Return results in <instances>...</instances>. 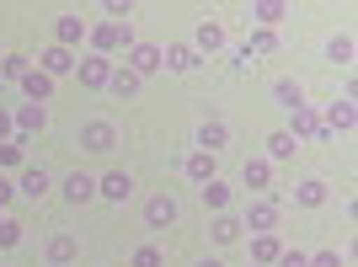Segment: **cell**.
Instances as JSON below:
<instances>
[{
	"label": "cell",
	"mask_w": 358,
	"mask_h": 267,
	"mask_svg": "<svg viewBox=\"0 0 358 267\" xmlns=\"http://www.w3.org/2000/svg\"><path fill=\"white\" fill-rule=\"evenodd\" d=\"M70 48H48V54H43V75H48V80H54V75H64V70H70Z\"/></svg>",
	"instance_id": "7c38bea8"
},
{
	"label": "cell",
	"mask_w": 358,
	"mask_h": 267,
	"mask_svg": "<svg viewBox=\"0 0 358 267\" xmlns=\"http://www.w3.org/2000/svg\"><path fill=\"white\" fill-rule=\"evenodd\" d=\"M64 198H70V203H91V198H96V182H91L86 171H75V177H64Z\"/></svg>",
	"instance_id": "277c9868"
},
{
	"label": "cell",
	"mask_w": 358,
	"mask_h": 267,
	"mask_svg": "<svg viewBox=\"0 0 358 267\" xmlns=\"http://www.w3.org/2000/svg\"><path fill=\"white\" fill-rule=\"evenodd\" d=\"M80 80H86V86H107V80H113L107 59H80Z\"/></svg>",
	"instance_id": "30bf717a"
},
{
	"label": "cell",
	"mask_w": 358,
	"mask_h": 267,
	"mask_svg": "<svg viewBox=\"0 0 358 267\" xmlns=\"http://www.w3.org/2000/svg\"><path fill=\"white\" fill-rule=\"evenodd\" d=\"M166 59H171V70H193V64H198V54H193V48H171Z\"/></svg>",
	"instance_id": "603a6c76"
},
{
	"label": "cell",
	"mask_w": 358,
	"mask_h": 267,
	"mask_svg": "<svg viewBox=\"0 0 358 267\" xmlns=\"http://www.w3.org/2000/svg\"><path fill=\"white\" fill-rule=\"evenodd\" d=\"M310 267H348V262H343V257H337V252H321V257H315Z\"/></svg>",
	"instance_id": "d590c367"
},
{
	"label": "cell",
	"mask_w": 358,
	"mask_h": 267,
	"mask_svg": "<svg viewBox=\"0 0 358 267\" xmlns=\"http://www.w3.org/2000/svg\"><path fill=\"white\" fill-rule=\"evenodd\" d=\"M22 240V224H11V219H0V246H16Z\"/></svg>",
	"instance_id": "f1b7e54d"
},
{
	"label": "cell",
	"mask_w": 358,
	"mask_h": 267,
	"mask_svg": "<svg viewBox=\"0 0 358 267\" xmlns=\"http://www.w3.org/2000/svg\"><path fill=\"white\" fill-rule=\"evenodd\" d=\"M22 145H27V139H11V145H0V161L16 166V161H22Z\"/></svg>",
	"instance_id": "f546056e"
},
{
	"label": "cell",
	"mask_w": 358,
	"mask_h": 267,
	"mask_svg": "<svg viewBox=\"0 0 358 267\" xmlns=\"http://www.w3.org/2000/svg\"><path fill=\"white\" fill-rule=\"evenodd\" d=\"M22 91H27V102H48V91H54V80H48L43 70H27V75H22Z\"/></svg>",
	"instance_id": "8992f818"
},
{
	"label": "cell",
	"mask_w": 358,
	"mask_h": 267,
	"mask_svg": "<svg viewBox=\"0 0 358 267\" xmlns=\"http://www.w3.org/2000/svg\"><path fill=\"white\" fill-rule=\"evenodd\" d=\"M80 38H86V22H80V16H64V22H59V48L80 43Z\"/></svg>",
	"instance_id": "9a60e30c"
},
{
	"label": "cell",
	"mask_w": 358,
	"mask_h": 267,
	"mask_svg": "<svg viewBox=\"0 0 358 267\" xmlns=\"http://www.w3.org/2000/svg\"><path fill=\"white\" fill-rule=\"evenodd\" d=\"M327 123H331V129H353V107H348V102H331Z\"/></svg>",
	"instance_id": "7402d4cb"
},
{
	"label": "cell",
	"mask_w": 358,
	"mask_h": 267,
	"mask_svg": "<svg viewBox=\"0 0 358 267\" xmlns=\"http://www.w3.org/2000/svg\"><path fill=\"white\" fill-rule=\"evenodd\" d=\"M278 267H310V257H299V252H284V257H278Z\"/></svg>",
	"instance_id": "e575fe53"
},
{
	"label": "cell",
	"mask_w": 358,
	"mask_h": 267,
	"mask_svg": "<svg viewBox=\"0 0 358 267\" xmlns=\"http://www.w3.org/2000/svg\"><path fill=\"white\" fill-rule=\"evenodd\" d=\"M6 134H11V113H6V107H0V139H6Z\"/></svg>",
	"instance_id": "8d00e7d4"
},
{
	"label": "cell",
	"mask_w": 358,
	"mask_h": 267,
	"mask_svg": "<svg viewBox=\"0 0 358 267\" xmlns=\"http://www.w3.org/2000/svg\"><path fill=\"white\" fill-rule=\"evenodd\" d=\"M43 123H48V113H43V107H38V102H27V107H16V129H22V134H32V129H43Z\"/></svg>",
	"instance_id": "ba28073f"
},
{
	"label": "cell",
	"mask_w": 358,
	"mask_h": 267,
	"mask_svg": "<svg viewBox=\"0 0 358 267\" xmlns=\"http://www.w3.org/2000/svg\"><path fill=\"white\" fill-rule=\"evenodd\" d=\"M246 219H252L257 230H262V236H268V224L278 219V208H273V203H252V214H246Z\"/></svg>",
	"instance_id": "d6986e66"
},
{
	"label": "cell",
	"mask_w": 358,
	"mask_h": 267,
	"mask_svg": "<svg viewBox=\"0 0 358 267\" xmlns=\"http://www.w3.org/2000/svg\"><path fill=\"white\" fill-rule=\"evenodd\" d=\"M321 198H327V187H321V182H305V187H299V203H321Z\"/></svg>",
	"instance_id": "4316f807"
},
{
	"label": "cell",
	"mask_w": 358,
	"mask_h": 267,
	"mask_svg": "<svg viewBox=\"0 0 358 267\" xmlns=\"http://www.w3.org/2000/svg\"><path fill=\"white\" fill-rule=\"evenodd\" d=\"M0 70H6V75H11V80H22V75H27V59H22V54H11V59H6V64H0Z\"/></svg>",
	"instance_id": "1f68e13d"
},
{
	"label": "cell",
	"mask_w": 358,
	"mask_h": 267,
	"mask_svg": "<svg viewBox=\"0 0 358 267\" xmlns=\"http://www.w3.org/2000/svg\"><path fill=\"white\" fill-rule=\"evenodd\" d=\"M252 252H257V262H278V257H284V246H278L273 236H257V246H252Z\"/></svg>",
	"instance_id": "e0dca14e"
},
{
	"label": "cell",
	"mask_w": 358,
	"mask_h": 267,
	"mask_svg": "<svg viewBox=\"0 0 358 267\" xmlns=\"http://www.w3.org/2000/svg\"><path fill=\"white\" fill-rule=\"evenodd\" d=\"M48 257H54V262H70L75 257V236H54L48 240Z\"/></svg>",
	"instance_id": "44dd1931"
},
{
	"label": "cell",
	"mask_w": 358,
	"mask_h": 267,
	"mask_svg": "<svg viewBox=\"0 0 358 267\" xmlns=\"http://www.w3.org/2000/svg\"><path fill=\"white\" fill-rule=\"evenodd\" d=\"M171 219H177V203H171L166 193H155V198L145 203V224H150V230H166Z\"/></svg>",
	"instance_id": "7a4b0ae2"
},
{
	"label": "cell",
	"mask_w": 358,
	"mask_h": 267,
	"mask_svg": "<svg viewBox=\"0 0 358 267\" xmlns=\"http://www.w3.org/2000/svg\"><path fill=\"white\" fill-rule=\"evenodd\" d=\"M22 193H27V198H43V193H48V171H43V166L22 171Z\"/></svg>",
	"instance_id": "8fae6325"
},
{
	"label": "cell",
	"mask_w": 358,
	"mask_h": 267,
	"mask_svg": "<svg viewBox=\"0 0 358 267\" xmlns=\"http://www.w3.org/2000/svg\"><path fill=\"white\" fill-rule=\"evenodd\" d=\"M273 96H278V107H289V113H299V107H305V91H299L294 80H278V86H273Z\"/></svg>",
	"instance_id": "9c48e42d"
},
{
	"label": "cell",
	"mask_w": 358,
	"mask_h": 267,
	"mask_svg": "<svg viewBox=\"0 0 358 267\" xmlns=\"http://www.w3.org/2000/svg\"><path fill=\"white\" fill-rule=\"evenodd\" d=\"M129 64H134V75H150V70H161V48H155V43H139L134 54H129Z\"/></svg>",
	"instance_id": "52a82bcc"
},
{
	"label": "cell",
	"mask_w": 358,
	"mask_h": 267,
	"mask_svg": "<svg viewBox=\"0 0 358 267\" xmlns=\"http://www.w3.org/2000/svg\"><path fill=\"white\" fill-rule=\"evenodd\" d=\"M289 134H315V118H310V113H305V107H299V113H294V129H289Z\"/></svg>",
	"instance_id": "d6a6232c"
},
{
	"label": "cell",
	"mask_w": 358,
	"mask_h": 267,
	"mask_svg": "<svg viewBox=\"0 0 358 267\" xmlns=\"http://www.w3.org/2000/svg\"><path fill=\"white\" fill-rule=\"evenodd\" d=\"M80 145L96 150V155H107V150L118 145V134H113V123H86V129H80Z\"/></svg>",
	"instance_id": "6da1fadb"
},
{
	"label": "cell",
	"mask_w": 358,
	"mask_h": 267,
	"mask_svg": "<svg viewBox=\"0 0 358 267\" xmlns=\"http://www.w3.org/2000/svg\"><path fill=\"white\" fill-rule=\"evenodd\" d=\"M198 267H220V262H198Z\"/></svg>",
	"instance_id": "f35d334b"
},
{
	"label": "cell",
	"mask_w": 358,
	"mask_h": 267,
	"mask_svg": "<svg viewBox=\"0 0 358 267\" xmlns=\"http://www.w3.org/2000/svg\"><path fill=\"white\" fill-rule=\"evenodd\" d=\"M187 177L193 182H214V155H193V161H187Z\"/></svg>",
	"instance_id": "2e32d148"
},
{
	"label": "cell",
	"mask_w": 358,
	"mask_h": 267,
	"mask_svg": "<svg viewBox=\"0 0 358 267\" xmlns=\"http://www.w3.org/2000/svg\"><path fill=\"white\" fill-rule=\"evenodd\" d=\"M91 43L102 48V54L123 48V43H129V22H107V27H96V32H91Z\"/></svg>",
	"instance_id": "3957f363"
},
{
	"label": "cell",
	"mask_w": 358,
	"mask_h": 267,
	"mask_svg": "<svg viewBox=\"0 0 358 267\" xmlns=\"http://www.w3.org/2000/svg\"><path fill=\"white\" fill-rule=\"evenodd\" d=\"M220 43H224V32L203 22V27H198V48H220Z\"/></svg>",
	"instance_id": "d4e9b609"
},
{
	"label": "cell",
	"mask_w": 358,
	"mask_h": 267,
	"mask_svg": "<svg viewBox=\"0 0 358 267\" xmlns=\"http://www.w3.org/2000/svg\"><path fill=\"white\" fill-rule=\"evenodd\" d=\"M268 150H273V161H289V155H294V134H289V129H278V134L268 139Z\"/></svg>",
	"instance_id": "5bb4252c"
},
{
	"label": "cell",
	"mask_w": 358,
	"mask_h": 267,
	"mask_svg": "<svg viewBox=\"0 0 358 267\" xmlns=\"http://www.w3.org/2000/svg\"><path fill=\"white\" fill-rule=\"evenodd\" d=\"M252 16H257V22H278L284 6H278V0H262V6H252Z\"/></svg>",
	"instance_id": "cb8c5ba5"
},
{
	"label": "cell",
	"mask_w": 358,
	"mask_h": 267,
	"mask_svg": "<svg viewBox=\"0 0 358 267\" xmlns=\"http://www.w3.org/2000/svg\"><path fill=\"white\" fill-rule=\"evenodd\" d=\"M203 203H209V208H224V203H230V187H224V182H203Z\"/></svg>",
	"instance_id": "ffe728a7"
},
{
	"label": "cell",
	"mask_w": 358,
	"mask_h": 267,
	"mask_svg": "<svg viewBox=\"0 0 358 267\" xmlns=\"http://www.w3.org/2000/svg\"><path fill=\"white\" fill-rule=\"evenodd\" d=\"M96 193H107L113 203H123V198L134 193V177H129V171H113V177H102V187H96Z\"/></svg>",
	"instance_id": "5b68a950"
},
{
	"label": "cell",
	"mask_w": 358,
	"mask_h": 267,
	"mask_svg": "<svg viewBox=\"0 0 358 267\" xmlns=\"http://www.w3.org/2000/svg\"><path fill=\"white\" fill-rule=\"evenodd\" d=\"M6 198H11V182H0V203H6Z\"/></svg>",
	"instance_id": "74e56055"
},
{
	"label": "cell",
	"mask_w": 358,
	"mask_h": 267,
	"mask_svg": "<svg viewBox=\"0 0 358 267\" xmlns=\"http://www.w3.org/2000/svg\"><path fill=\"white\" fill-rule=\"evenodd\" d=\"M327 54H331V59H337V64H348V59H353V43H348V38H337V43H331Z\"/></svg>",
	"instance_id": "4dcf8cb0"
},
{
	"label": "cell",
	"mask_w": 358,
	"mask_h": 267,
	"mask_svg": "<svg viewBox=\"0 0 358 267\" xmlns=\"http://www.w3.org/2000/svg\"><path fill=\"white\" fill-rule=\"evenodd\" d=\"M236 236H241L236 219H214V240H236Z\"/></svg>",
	"instance_id": "83f0119b"
},
{
	"label": "cell",
	"mask_w": 358,
	"mask_h": 267,
	"mask_svg": "<svg viewBox=\"0 0 358 267\" xmlns=\"http://www.w3.org/2000/svg\"><path fill=\"white\" fill-rule=\"evenodd\" d=\"M107 86H113V96H134V91H139V75L134 70H113Z\"/></svg>",
	"instance_id": "4fadbf2b"
},
{
	"label": "cell",
	"mask_w": 358,
	"mask_h": 267,
	"mask_svg": "<svg viewBox=\"0 0 358 267\" xmlns=\"http://www.w3.org/2000/svg\"><path fill=\"white\" fill-rule=\"evenodd\" d=\"M268 177H273L268 161H246V187H268Z\"/></svg>",
	"instance_id": "ac0fdd59"
},
{
	"label": "cell",
	"mask_w": 358,
	"mask_h": 267,
	"mask_svg": "<svg viewBox=\"0 0 358 267\" xmlns=\"http://www.w3.org/2000/svg\"><path fill=\"white\" fill-rule=\"evenodd\" d=\"M198 139H203L209 150H220V145H224V123H203V134H198Z\"/></svg>",
	"instance_id": "484cf974"
},
{
	"label": "cell",
	"mask_w": 358,
	"mask_h": 267,
	"mask_svg": "<svg viewBox=\"0 0 358 267\" xmlns=\"http://www.w3.org/2000/svg\"><path fill=\"white\" fill-rule=\"evenodd\" d=\"M134 267H161V252H155V246H145V252H134Z\"/></svg>",
	"instance_id": "836d02e7"
}]
</instances>
